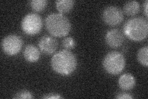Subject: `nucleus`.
<instances>
[{
    "mask_svg": "<svg viewBox=\"0 0 148 99\" xmlns=\"http://www.w3.org/2000/svg\"><path fill=\"white\" fill-rule=\"evenodd\" d=\"M51 65L56 73L62 76H68L75 71L77 66V60L71 51L62 50L53 56Z\"/></svg>",
    "mask_w": 148,
    "mask_h": 99,
    "instance_id": "nucleus-1",
    "label": "nucleus"
},
{
    "mask_svg": "<svg viewBox=\"0 0 148 99\" xmlns=\"http://www.w3.org/2000/svg\"><path fill=\"white\" fill-rule=\"evenodd\" d=\"M46 29L54 37H62L67 35L71 30V23L62 13H51L45 19Z\"/></svg>",
    "mask_w": 148,
    "mask_h": 99,
    "instance_id": "nucleus-2",
    "label": "nucleus"
},
{
    "mask_svg": "<svg viewBox=\"0 0 148 99\" xmlns=\"http://www.w3.org/2000/svg\"><path fill=\"white\" fill-rule=\"evenodd\" d=\"M123 30L128 39L135 42L142 41L147 36V21L140 17L131 18L125 23Z\"/></svg>",
    "mask_w": 148,
    "mask_h": 99,
    "instance_id": "nucleus-3",
    "label": "nucleus"
},
{
    "mask_svg": "<svg viewBox=\"0 0 148 99\" xmlns=\"http://www.w3.org/2000/svg\"><path fill=\"white\" fill-rule=\"evenodd\" d=\"M103 65L106 71L112 75L122 73L125 66V58L122 53L119 51H110L105 56Z\"/></svg>",
    "mask_w": 148,
    "mask_h": 99,
    "instance_id": "nucleus-4",
    "label": "nucleus"
},
{
    "mask_svg": "<svg viewBox=\"0 0 148 99\" xmlns=\"http://www.w3.org/2000/svg\"><path fill=\"white\" fill-rule=\"evenodd\" d=\"M21 27L25 34L34 35L41 31L43 27L41 17L36 13H29L24 16L21 22Z\"/></svg>",
    "mask_w": 148,
    "mask_h": 99,
    "instance_id": "nucleus-5",
    "label": "nucleus"
},
{
    "mask_svg": "<svg viewBox=\"0 0 148 99\" xmlns=\"http://www.w3.org/2000/svg\"><path fill=\"white\" fill-rule=\"evenodd\" d=\"M22 39L15 34H11L5 37L1 42L3 51L9 56H14L19 53L22 48Z\"/></svg>",
    "mask_w": 148,
    "mask_h": 99,
    "instance_id": "nucleus-6",
    "label": "nucleus"
},
{
    "mask_svg": "<svg viewBox=\"0 0 148 99\" xmlns=\"http://www.w3.org/2000/svg\"><path fill=\"white\" fill-rule=\"evenodd\" d=\"M103 19L107 24L115 26L120 24L123 20V13L120 8L109 6L106 8L103 12Z\"/></svg>",
    "mask_w": 148,
    "mask_h": 99,
    "instance_id": "nucleus-7",
    "label": "nucleus"
},
{
    "mask_svg": "<svg viewBox=\"0 0 148 99\" xmlns=\"http://www.w3.org/2000/svg\"><path fill=\"white\" fill-rule=\"evenodd\" d=\"M105 40L106 44L110 46L111 48H116L121 46L123 43V34L119 29H111L106 33Z\"/></svg>",
    "mask_w": 148,
    "mask_h": 99,
    "instance_id": "nucleus-8",
    "label": "nucleus"
},
{
    "mask_svg": "<svg viewBox=\"0 0 148 99\" xmlns=\"http://www.w3.org/2000/svg\"><path fill=\"white\" fill-rule=\"evenodd\" d=\"M38 46L43 53L51 55L55 52L58 48V42L53 37L45 35L40 39Z\"/></svg>",
    "mask_w": 148,
    "mask_h": 99,
    "instance_id": "nucleus-9",
    "label": "nucleus"
},
{
    "mask_svg": "<svg viewBox=\"0 0 148 99\" xmlns=\"http://www.w3.org/2000/svg\"><path fill=\"white\" fill-rule=\"evenodd\" d=\"M118 83L119 87L123 90L130 91L135 86L136 80L131 74L125 73L120 77Z\"/></svg>",
    "mask_w": 148,
    "mask_h": 99,
    "instance_id": "nucleus-10",
    "label": "nucleus"
},
{
    "mask_svg": "<svg viewBox=\"0 0 148 99\" xmlns=\"http://www.w3.org/2000/svg\"><path fill=\"white\" fill-rule=\"evenodd\" d=\"M24 56L26 61L30 63H34L38 61L40 57L39 50L33 45H28L24 51Z\"/></svg>",
    "mask_w": 148,
    "mask_h": 99,
    "instance_id": "nucleus-11",
    "label": "nucleus"
},
{
    "mask_svg": "<svg viewBox=\"0 0 148 99\" xmlns=\"http://www.w3.org/2000/svg\"><path fill=\"white\" fill-rule=\"evenodd\" d=\"M140 9V5L136 1H127L123 6V11L128 16H135Z\"/></svg>",
    "mask_w": 148,
    "mask_h": 99,
    "instance_id": "nucleus-12",
    "label": "nucleus"
},
{
    "mask_svg": "<svg viewBox=\"0 0 148 99\" xmlns=\"http://www.w3.org/2000/svg\"><path fill=\"white\" fill-rule=\"evenodd\" d=\"M73 0H58L56 1V5L60 13H65L70 11L74 6Z\"/></svg>",
    "mask_w": 148,
    "mask_h": 99,
    "instance_id": "nucleus-13",
    "label": "nucleus"
},
{
    "mask_svg": "<svg viewBox=\"0 0 148 99\" xmlns=\"http://www.w3.org/2000/svg\"><path fill=\"white\" fill-rule=\"evenodd\" d=\"M147 55H148V46L146 45L143 46L139 50L137 54V58L141 64L147 67L148 61H147Z\"/></svg>",
    "mask_w": 148,
    "mask_h": 99,
    "instance_id": "nucleus-14",
    "label": "nucleus"
},
{
    "mask_svg": "<svg viewBox=\"0 0 148 99\" xmlns=\"http://www.w3.org/2000/svg\"><path fill=\"white\" fill-rule=\"evenodd\" d=\"M48 2L46 0H32L30 1V6L35 11L40 12L46 8Z\"/></svg>",
    "mask_w": 148,
    "mask_h": 99,
    "instance_id": "nucleus-15",
    "label": "nucleus"
},
{
    "mask_svg": "<svg viewBox=\"0 0 148 99\" xmlns=\"http://www.w3.org/2000/svg\"><path fill=\"white\" fill-rule=\"evenodd\" d=\"M62 45L65 48L71 49L75 47V42L72 37H67L65 38L62 41Z\"/></svg>",
    "mask_w": 148,
    "mask_h": 99,
    "instance_id": "nucleus-16",
    "label": "nucleus"
},
{
    "mask_svg": "<svg viewBox=\"0 0 148 99\" xmlns=\"http://www.w3.org/2000/svg\"><path fill=\"white\" fill-rule=\"evenodd\" d=\"M13 98H17V99H18V98L32 99V98H33V96H32V93L29 91H21L20 92H17Z\"/></svg>",
    "mask_w": 148,
    "mask_h": 99,
    "instance_id": "nucleus-17",
    "label": "nucleus"
},
{
    "mask_svg": "<svg viewBox=\"0 0 148 99\" xmlns=\"http://www.w3.org/2000/svg\"><path fill=\"white\" fill-rule=\"evenodd\" d=\"M115 98L119 99H132L133 98V97L132 96L130 93L126 92H120L117 94Z\"/></svg>",
    "mask_w": 148,
    "mask_h": 99,
    "instance_id": "nucleus-18",
    "label": "nucleus"
},
{
    "mask_svg": "<svg viewBox=\"0 0 148 99\" xmlns=\"http://www.w3.org/2000/svg\"><path fill=\"white\" fill-rule=\"evenodd\" d=\"M43 98H47V99H58V98H62V97L58 93H51L47 95L44 96Z\"/></svg>",
    "mask_w": 148,
    "mask_h": 99,
    "instance_id": "nucleus-19",
    "label": "nucleus"
},
{
    "mask_svg": "<svg viewBox=\"0 0 148 99\" xmlns=\"http://www.w3.org/2000/svg\"><path fill=\"white\" fill-rule=\"evenodd\" d=\"M147 3H148V1L146 0V1L145 2V4H144L145 11V15H146V17H147Z\"/></svg>",
    "mask_w": 148,
    "mask_h": 99,
    "instance_id": "nucleus-20",
    "label": "nucleus"
}]
</instances>
